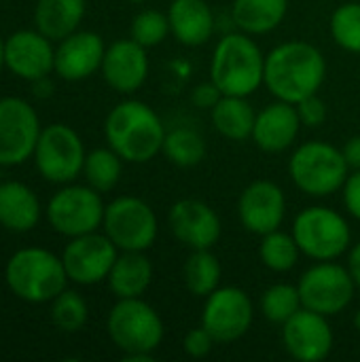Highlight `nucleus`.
I'll return each mask as SVG.
<instances>
[{"label": "nucleus", "instance_id": "1", "mask_svg": "<svg viewBox=\"0 0 360 362\" xmlns=\"http://www.w3.org/2000/svg\"><path fill=\"white\" fill-rule=\"evenodd\" d=\"M327 78V62L318 47L306 40H289L265 55L263 85L276 100L291 104L320 91Z\"/></svg>", "mask_w": 360, "mask_h": 362}, {"label": "nucleus", "instance_id": "2", "mask_svg": "<svg viewBox=\"0 0 360 362\" xmlns=\"http://www.w3.org/2000/svg\"><path fill=\"white\" fill-rule=\"evenodd\" d=\"M108 146L127 163H149L161 153L166 127L146 102L123 100L104 121Z\"/></svg>", "mask_w": 360, "mask_h": 362}, {"label": "nucleus", "instance_id": "3", "mask_svg": "<svg viewBox=\"0 0 360 362\" xmlns=\"http://www.w3.org/2000/svg\"><path fill=\"white\" fill-rule=\"evenodd\" d=\"M265 76V55L246 32L225 34L210 59V78L223 95H252Z\"/></svg>", "mask_w": 360, "mask_h": 362}, {"label": "nucleus", "instance_id": "4", "mask_svg": "<svg viewBox=\"0 0 360 362\" xmlns=\"http://www.w3.org/2000/svg\"><path fill=\"white\" fill-rule=\"evenodd\" d=\"M4 282L11 293L25 303H49L53 301L68 282L62 257L47 248L30 246L17 250L6 267Z\"/></svg>", "mask_w": 360, "mask_h": 362}, {"label": "nucleus", "instance_id": "5", "mask_svg": "<svg viewBox=\"0 0 360 362\" xmlns=\"http://www.w3.org/2000/svg\"><path fill=\"white\" fill-rule=\"evenodd\" d=\"M108 337L127 362L151 361L163 341V320L153 305L136 299H117L106 320Z\"/></svg>", "mask_w": 360, "mask_h": 362}, {"label": "nucleus", "instance_id": "6", "mask_svg": "<svg viewBox=\"0 0 360 362\" xmlns=\"http://www.w3.org/2000/svg\"><path fill=\"white\" fill-rule=\"evenodd\" d=\"M289 174L301 193L310 197H329L342 191L350 168L342 148L331 142L310 140L293 151Z\"/></svg>", "mask_w": 360, "mask_h": 362}, {"label": "nucleus", "instance_id": "7", "mask_svg": "<svg viewBox=\"0 0 360 362\" xmlns=\"http://www.w3.org/2000/svg\"><path fill=\"white\" fill-rule=\"evenodd\" d=\"M293 238L312 261H337L352 248V229L333 208L310 206L293 221Z\"/></svg>", "mask_w": 360, "mask_h": 362}, {"label": "nucleus", "instance_id": "8", "mask_svg": "<svg viewBox=\"0 0 360 362\" xmlns=\"http://www.w3.org/2000/svg\"><path fill=\"white\" fill-rule=\"evenodd\" d=\"M32 157L45 180L53 185H70L79 174H83L87 153L81 136L70 125L51 123L42 127Z\"/></svg>", "mask_w": 360, "mask_h": 362}, {"label": "nucleus", "instance_id": "9", "mask_svg": "<svg viewBox=\"0 0 360 362\" xmlns=\"http://www.w3.org/2000/svg\"><path fill=\"white\" fill-rule=\"evenodd\" d=\"M104 210L102 193L89 185H68L49 199L45 214L55 233L64 238H79L102 227Z\"/></svg>", "mask_w": 360, "mask_h": 362}, {"label": "nucleus", "instance_id": "10", "mask_svg": "<svg viewBox=\"0 0 360 362\" xmlns=\"http://www.w3.org/2000/svg\"><path fill=\"white\" fill-rule=\"evenodd\" d=\"M104 233L119 250H149L159 233L155 210L140 197L123 195L112 199L104 210Z\"/></svg>", "mask_w": 360, "mask_h": 362}, {"label": "nucleus", "instance_id": "11", "mask_svg": "<svg viewBox=\"0 0 360 362\" xmlns=\"http://www.w3.org/2000/svg\"><path fill=\"white\" fill-rule=\"evenodd\" d=\"M297 288L303 308L327 318L342 314L359 291L348 265L344 267L335 261H316V265L303 272Z\"/></svg>", "mask_w": 360, "mask_h": 362}, {"label": "nucleus", "instance_id": "12", "mask_svg": "<svg viewBox=\"0 0 360 362\" xmlns=\"http://www.w3.org/2000/svg\"><path fill=\"white\" fill-rule=\"evenodd\" d=\"M255 320V305L246 291L238 286H219L206 297L202 310V327L210 331L216 344H233L242 339Z\"/></svg>", "mask_w": 360, "mask_h": 362}, {"label": "nucleus", "instance_id": "13", "mask_svg": "<svg viewBox=\"0 0 360 362\" xmlns=\"http://www.w3.org/2000/svg\"><path fill=\"white\" fill-rule=\"evenodd\" d=\"M40 119L36 110L23 98H2L0 100V165L13 168L21 165L34 155Z\"/></svg>", "mask_w": 360, "mask_h": 362}, {"label": "nucleus", "instance_id": "14", "mask_svg": "<svg viewBox=\"0 0 360 362\" xmlns=\"http://www.w3.org/2000/svg\"><path fill=\"white\" fill-rule=\"evenodd\" d=\"M119 248L110 242L106 233H85L70 238L62 252V263L68 274V280L81 286H93L108 278Z\"/></svg>", "mask_w": 360, "mask_h": 362}, {"label": "nucleus", "instance_id": "15", "mask_svg": "<svg viewBox=\"0 0 360 362\" xmlns=\"http://www.w3.org/2000/svg\"><path fill=\"white\" fill-rule=\"evenodd\" d=\"M335 337L327 316L301 308L282 325V346L299 362L325 361L333 350Z\"/></svg>", "mask_w": 360, "mask_h": 362}, {"label": "nucleus", "instance_id": "16", "mask_svg": "<svg viewBox=\"0 0 360 362\" xmlns=\"http://www.w3.org/2000/svg\"><path fill=\"white\" fill-rule=\"evenodd\" d=\"M286 216V195L272 180L250 182L238 199V218L252 235H267L282 227Z\"/></svg>", "mask_w": 360, "mask_h": 362}, {"label": "nucleus", "instance_id": "17", "mask_svg": "<svg viewBox=\"0 0 360 362\" xmlns=\"http://www.w3.org/2000/svg\"><path fill=\"white\" fill-rule=\"evenodd\" d=\"M172 235L191 250H206L219 244L223 225L212 206L199 199H180L168 212Z\"/></svg>", "mask_w": 360, "mask_h": 362}, {"label": "nucleus", "instance_id": "18", "mask_svg": "<svg viewBox=\"0 0 360 362\" xmlns=\"http://www.w3.org/2000/svg\"><path fill=\"white\" fill-rule=\"evenodd\" d=\"M4 66L23 81H36L55 72L51 38L38 30H17L4 38Z\"/></svg>", "mask_w": 360, "mask_h": 362}, {"label": "nucleus", "instance_id": "19", "mask_svg": "<svg viewBox=\"0 0 360 362\" xmlns=\"http://www.w3.org/2000/svg\"><path fill=\"white\" fill-rule=\"evenodd\" d=\"M100 72L106 85L117 93L129 95L138 91L149 76L146 47L138 45L134 38L115 40L110 47H106Z\"/></svg>", "mask_w": 360, "mask_h": 362}, {"label": "nucleus", "instance_id": "20", "mask_svg": "<svg viewBox=\"0 0 360 362\" xmlns=\"http://www.w3.org/2000/svg\"><path fill=\"white\" fill-rule=\"evenodd\" d=\"M106 47L100 34L76 30L55 47V72L70 83L85 81L102 68Z\"/></svg>", "mask_w": 360, "mask_h": 362}, {"label": "nucleus", "instance_id": "21", "mask_svg": "<svg viewBox=\"0 0 360 362\" xmlns=\"http://www.w3.org/2000/svg\"><path fill=\"white\" fill-rule=\"evenodd\" d=\"M297 106L284 100H276L257 112L252 127V142L265 153L289 151L301 129Z\"/></svg>", "mask_w": 360, "mask_h": 362}, {"label": "nucleus", "instance_id": "22", "mask_svg": "<svg viewBox=\"0 0 360 362\" xmlns=\"http://www.w3.org/2000/svg\"><path fill=\"white\" fill-rule=\"evenodd\" d=\"M170 32L185 47H199L216 30V17L206 0H172L168 6Z\"/></svg>", "mask_w": 360, "mask_h": 362}, {"label": "nucleus", "instance_id": "23", "mask_svg": "<svg viewBox=\"0 0 360 362\" xmlns=\"http://www.w3.org/2000/svg\"><path fill=\"white\" fill-rule=\"evenodd\" d=\"M42 216L38 195L19 180L0 182V225L13 233L32 231Z\"/></svg>", "mask_w": 360, "mask_h": 362}, {"label": "nucleus", "instance_id": "24", "mask_svg": "<svg viewBox=\"0 0 360 362\" xmlns=\"http://www.w3.org/2000/svg\"><path fill=\"white\" fill-rule=\"evenodd\" d=\"M106 282L117 299L142 297L153 282V263L144 252L119 250Z\"/></svg>", "mask_w": 360, "mask_h": 362}, {"label": "nucleus", "instance_id": "25", "mask_svg": "<svg viewBox=\"0 0 360 362\" xmlns=\"http://www.w3.org/2000/svg\"><path fill=\"white\" fill-rule=\"evenodd\" d=\"M85 17V0H36L34 23L51 40H62L79 30Z\"/></svg>", "mask_w": 360, "mask_h": 362}, {"label": "nucleus", "instance_id": "26", "mask_svg": "<svg viewBox=\"0 0 360 362\" xmlns=\"http://www.w3.org/2000/svg\"><path fill=\"white\" fill-rule=\"evenodd\" d=\"M289 0H233L231 19L240 32L261 36L274 32L286 17Z\"/></svg>", "mask_w": 360, "mask_h": 362}, {"label": "nucleus", "instance_id": "27", "mask_svg": "<svg viewBox=\"0 0 360 362\" xmlns=\"http://www.w3.org/2000/svg\"><path fill=\"white\" fill-rule=\"evenodd\" d=\"M210 119L214 129L233 142H244L252 138V127L257 112L248 98L242 95H223L219 104L210 110Z\"/></svg>", "mask_w": 360, "mask_h": 362}, {"label": "nucleus", "instance_id": "28", "mask_svg": "<svg viewBox=\"0 0 360 362\" xmlns=\"http://www.w3.org/2000/svg\"><path fill=\"white\" fill-rule=\"evenodd\" d=\"M223 267L219 257L212 252V248L206 250H193L185 265H182V282L185 288L195 297H208L221 286Z\"/></svg>", "mask_w": 360, "mask_h": 362}, {"label": "nucleus", "instance_id": "29", "mask_svg": "<svg viewBox=\"0 0 360 362\" xmlns=\"http://www.w3.org/2000/svg\"><path fill=\"white\" fill-rule=\"evenodd\" d=\"M161 153L178 168H195L206 159L208 146L204 136L193 127H174L166 132Z\"/></svg>", "mask_w": 360, "mask_h": 362}, {"label": "nucleus", "instance_id": "30", "mask_svg": "<svg viewBox=\"0 0 360 362\" xmlns=\"http://www.w3.org/2000/svg\"><path fill=\"white\" fill-rule=\"evenodd\" d=\"M123 174V159L108 146V148H93L87 153L83 163V176L91 189L98 193L112 191Z\"/></svg>", "mask_w": 360, "mask_h": 362}, {"label": "nucleus", "instance_id": "31", "mask_svg": "<svg viewBox=\"0 0 360 362\" xmlns=\"http://www.w3.org/2000/svg\"><path fill=\"white\" fill-rule=\"evenodd\" d=\"M301 250L299 244L295 242L293 233H284L280 229L261 235L259 244V259L261 263L276 274H286L299 263Z\"/></svg>", "mask_w": 360, "mask_h": 362}, {"label": "nucleus", "instance_id": "32", "mask_svg": "<svg viewBox=\"0 0 360 362\" xmlns=\"http://www.w3.org/2000/svg\"><path fill=\"white\" fill-rule=\"evenodd\" d=\"M259 308L265 320L282 327L291 316H295L303 308V303H301V295L297 286L280 282V284L265 288V293L261 295Z\"/></svg>", "mask_w": 360, "mask_h": 362}, {"label": "nucleus", "instance_id": "33", "mask_svg": "<svg viewBox=\"0 0 360 362\" xmlns=\"http://www.w3.org/2000/svg\"><path fill=\"white\" fill-rule=\"evenodd\" d=\"M89 318L87 301L76 291H62L51 301V322L62 333H79Z\"/></svg>", "mask_w": 360, "mask_h": 362}, {"label": "nucleus", "instance_id": "34", "mask_svg": "<svg viewBox=\"0 0 360 362\" xmlns=\"http://www.w3.org/2000/svg\"><path fill=\"white\" fill-rule=\"evenodd\" d=\"M331 36L337 47L360 53V2H346L333 11Z\"/></svg>", "mask_w": 360, "mask_h": 362}, {"label": "nucleus", "instance_id": "35", "mask_svg": "<svg viewBox=\"0 0 360 362\" xmlns=\"http://www.w3.org/2000/svg\"><path fill=\"white\" fill-rule=\"evenodd\" d=\"M168 34H172L168 13H161L155 8H144L132 19L129 38H134L138 45H142L146 49L161 45L168 38Z\"/></svg>", "mask_w": 360, "mask_h": 362}, {"label": "nucleus", "instance_id": "36", "mask_svg": "<svg viewBox=\"0 0 360 362\" xmlns=\"http://www.w3.org/2000/svg\"><path fill=\"white\" fill-rule=\"evenodd\" d=\"M214 344H216V339L210 335V331H208L206 327L199 325L197 329H191V331L185 335V339H182V350H185V354L191 356V358H204V356H208V354L212 352Z\"/></svg>", "mask_w": 360, "mask_h": 362}, {"label": "nucleus", "instance_id": "37", "mask_svg": "<svg viewBox=\"0 0 360 362\" xmlns=\"http://www.w3.org/2000/svg\"><path fill=\"white\" fill-rule=\"evenodd\" d=\"M295 106H297L301 125H306V127H320L327 121V104L318 93L303 98Z\"/></svg>", "mask_w": 360, "mask_h": 362}, {"label": "nucleus", "instance_id": "38", "mask_svg": "<svg viewBox=\"0 0 360 362\" xmlns=\"http://www.w3.org/2000/svg\"><path fill=\"white\" fill-rule=\"evenodd\" d=\"M223 98V91L216 87V83L210 78L208 83H199L191 91V104L199 110H212L219 100Z\"/></svg>", "mask_w": 360, "mask_h": 362}, {"label": "nucleus", "instance_id": "39", "mask_svg": "<svg viewBox=\"0 0 360 362\" xmlns=\"http://www.w3.org/2000/svg\"><path fill=\"white\" fill-rule=\"evenodd\" d=\"M342 193H344V206L348 214L360 221V170H352V174H348L342 187Z\"/></svg>", "mask_w": 360, "mask_h": 362}, {"label": "nucleus", "instance_id": "40", "mask_svg": "<svg viewBox=\"0 0 360 362\" xmlns=\"http://www.w3.org/2000/svg\"><path fill=\"white\" fill-rule=\"evenodd\" d=\"M344 157H346V163L350 170H360V134L359 136H352L344 148H342Z\"/></svg>", "mask_w": 360, "mask_h": 362}, {"label": "nucleus", "instance_id": "41", "mask_svg": "<svg viewBox=\"0 0 360 362\" xmlns=\"http://www.w3.org/2000/svg\"><path fill=\"white\" fill-rule=\"evenodd\" d=\"M348 269H350V276H352L356 288L360 291V242L350 248V255H348Z\"/></svg>", "mask_w": 360, "mask_h": 362}, {"label": "nucleus", "instance_id": "42", "mask_svg": "<svg viewBox=\"0 0 360 362\" xmlns=\"http://www.w3.org/2000/svg\"><path fill=\"white\" fill-rule=\"evenodd\" d=\"M32 91L36 98H49L53 93V83L49 76H40L36 81H32Z\"/></svg>", "mask_w": 360, "mask_h": 362}, {"label": "nucleus", "instance_id": "43", "mask_svg": "<svg viewBox=\"0 0 360 362\" xmlns=\"http://www.w3.org/2000/svg\"><path fill=\"white\" fill-rule=\"evenodd\" d=\"M4 68V38L0 36V70Z\"/></svg>", "mask_w": 360, "mask_h": 362}, {"label": "nucleus", "instance_id": "44", "mask_svg": "<svg viewBox=\"0 0 360 362\" xmlns=\"http://www.w3.org/2000/svg\"><path fill=\"white\" fill-rule=\"evenodd\" d=\"M352 322H354V327L360 331V310L354 314V320H352Z\"/></svg>", "mask_w": 360, "mask_h": 362}, {"label": "nucleus", "instance_id": "45", "mask_svg": "<svg viewBox=\"0 0 360 362\" xmlns=\"http://www.w3.org/2000/svg\"><path fill=\"white\" fill-rule=\"evenodd\" d=\"M127 2H136L138 4V2H146V0H127Z\"/></svg>", "mask_w": 360, "mask_h": 362}, {"label": "nucleus", "instance_id": "46", "mask_svg": "<svg viewBox=\"0 0 360 362\" xmlns=\"http://www.w3.org/2000/svg\"><path fill=\"white\" fill-rule=\"evenodd\" d=\"M0 2H2V0H0Z\"/></svg>", "mask_w": 360, "mask_h": 362}]
</instances>
